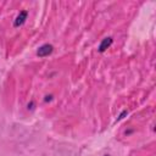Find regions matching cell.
<instances>
[{"instance_id":"2","label":"cell","mask_w":156,"mask_h":156,"mask_svg":"<svg viewBox=\"0 0 156 156\" xmlns=\"http://www.w3.org/2000/svg\"><path fill=\"white\" fill-rule=\"evenodd\" d=\"M27 11H21L20 12V15L16 17V20H15V27H18V26H21V24H23L24 23V21H26V18H27Z\"/></svg>"},{"instance_id":"3","label":"cell","mask_w":156,"mask_h":156,"mask_svg":"<svg viewBox=\"0 0 156 156\" xmlns=\"http://www.w3.org/2000/svg\"><path fill=\"white\" fill-rule=\"evenodd\" d=\"M111 44H112V38H111V37H107V38L102 39V41H101L100 45H99V51H100V52H104Z\"/></svg>"},{"instance_id":"4","label":"cell","mask_w":156,"mask_h":156,"mask_svg":"<svg viewBox=\"0 0 156 156\" xmlns=\"http://www.w3.org/2000/svg\"><path fill=\"white\" fill-rule=\"evenodd\" d=\"M105 156H108V155H105Z\"/></svg>"},{"instance_id":"1","label":"cell","mask_w":156,"mask_h":156,"mask_svg":"<svg viewBox=\"0 0 156 156\" xmlns=\"http://www.w3.org/2000/svg\"><path fill=\"white\" fill-rule=\"evenodd\" d=\"M52 50H54V46H52L51 44H44V45H41V46L38 49L37 55H38L39 57H45V56H49V55L52 52Z\"/></svg>"}]
</instances>
